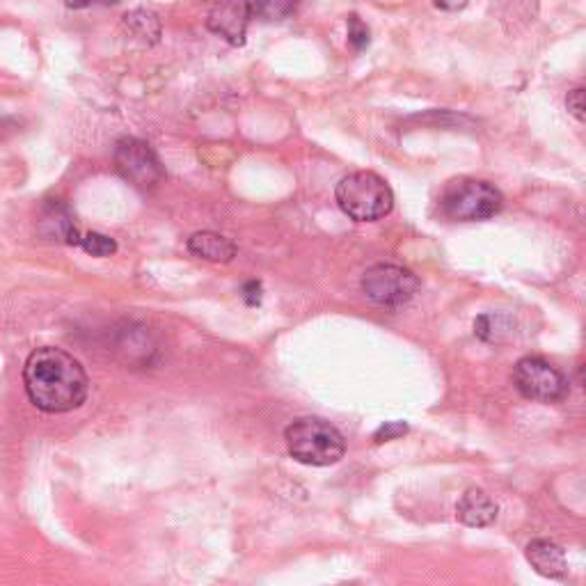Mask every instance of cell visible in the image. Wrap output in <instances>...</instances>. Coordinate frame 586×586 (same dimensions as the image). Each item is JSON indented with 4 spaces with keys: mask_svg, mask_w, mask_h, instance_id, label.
Listing matches in <instances>:
<instances>
[{
    "mask_svg": "<svg viewBox=\"0 0 586 586\" xmlns=\"http://www.w3.org/2000/svg\"><path fill=\"white\" fill-rule=\"evenodd\" d=\"M23 385L28 399L51 415L81 408L90 392V378L83 364L55 346L35 348L28 355L23 367Z\"/></svg>",
    "mask_w": 586,
    "mask_h": 586,
    "instance_id": "6da1fadb",
    "label": "cell"
},
{
    "mask_svg": "<svg viewBox=\"0 0 586 586\" xmlns=\"http://www.w3.org/2000/svg\"><path fill=\"white\" fill-rule=\"evenodd\" d=\"M337 204L355 223H376L390 216L394 209V193L387 181L376 172H351L339 181L335 190Z\"/></svg>",
    "mask_w": 586,
    "mask_h": 586,
    "instance_id": "7a4b0ae2",
    "label": "cell"
},
{
    "mask_svg": "<svg viewBox=\"0 0 586 586\" xmlns=\"http://www.w3.org/2000/svg\"><path fill=\"white\" fill-rule=\"evenodd\" d=\"M289 454L298 463L312 467L335 465L346 454V440L337 426L321 417H300L289 424L287 433Z\"/></svg>",
    "mask_w": 586,
    "mask_h": 586,
    "instance_id": "3957f363",
    "label": "cell"
},
{
    "mask_svg": "<svg viewBox=\"0 0 586 586\" xmlns=\"http://www.w3.org/2000/svg\"><path fill=\"white\" fill-rule=\"evenodd\" d=\"M502 209V193L483 179H454L440 195V213L454 223H481L495 218Z\"/></svg>",
    "mask_w": 586,
    "mask_h": 586,
    "instance_id": "277c9868",
    "label": "cell"
},
{
    "mask_svg": "<svg viewBox=\"0 0 586 586\" xmlns=\"http://www.w3.org/2000/svg\"><path fill=\"white\" fill-rule=\"evenodd\" d=\"M513 383L525 399L541 403L564 401L570 392L568 378L548 360L527 355L513 367Z\"/></svg>",
    "mask_w": 586,
    "mask_h": 586,
    "instance_id": "5b68a950",
    "label": "cell"
},
{
    "mask_svg": "<svg viewBox=\"0 0 586 586\" xmlns=\"http://www.w3.org/2000/svg\"><path fill=\"white\" fill-rule=\"evenodd\" d=\"M417 291V275L403 266L376 264L362 275V293L380 307L408 305L417 296Z\"/></svg>",
    "mask_w": 586,
    "mask_h": 586,
    "instance_id": "8992f818",
    "label": "cell"
},
{
    "mask_svg": "<svg viewBox=\"0 0 586 586\" xmlns=\"http://www.w3.org/2000/svg\"><path fill=\"white\" fill-rule=\"evenodd\" d=\"M113 158L122 179L140 190L156 188L165 177V170L154 149L138 138H122L115 145Z\"/></svg>",
    "mask_w": 586,
    "mask_h": 586,
    "instance_id": "52a82bcc",
    "label": "cell"
},
{
    "mask_svg": "<svg viewBox=\"0 0 586 586\" xmlns=\"http://www.w3.org/2000/svg\"><path fill=\"white\" fill-rule=\"evenodd\" d=\"M250 19L252 14L248 0H220L209 12L207 28L232 46H243Z\"/></svg>",
    "mask_w": 586,
    "mask_h": 586,
    "instance_id": "ba28073f",
    "label": "cell"
},
{
    "mask_svg": "<svg viewBox=\"0 0 586 586\" xmlns=\"http://www.w3.org/2000/svg\"><path fill=\"white\" fill-rule=\"evenodd\" d=\"M525 554L538 575L550 577V580H561L568 573L564 548L559 543L548 541V538H536V541L527 545Z\"/></svg>",
    "mask_w": 586,
    "mask_h": 586,
    "instance_id": "9c48e42d",
    "label": "cell"
},
{
    "mask_svg": "<svg viewBox=\"0 0 586 586\" xmlns=\"http://www.w3.org/2000/svg\"><path fill=\"white\" fill-rule=\"evenodd\" d=\"M456 516L467 527H488L497 518V504L486 490L467 488L465 495L458 500Z\"/></svg>",
    "mask_w": 586,
    "mask_h": 586,
    "instance_id": "30bf717a",
    "label": "cell"
},
{
    "mask_svg": "<svg viewBox=\"0 0 586 586\" xmlns=\"http://www.w3.org/2000/svg\"><path fill=\"white\" fill-rule=\"evenodd\" d=\"M188 250L190 255L207 259V261H218V264H227L236 257V245L227 239V236L218 232H197L188 239Z\"/></svg>",
    "mask_w": 586,
    "mask_h": 586,
    "instance_id": "8fae6325",
    "label": "cell"
},
{
    "mask_svg": "<svg viewBox=\"0 0 586 586\" xmlns=\"http://www.w3.org/2000/svg\"><path fill=\"white\" fill-rule=\"evenodd\" d=\"M39 232L53 241H65L71 245L81 243V234L71 223L69 211L62 204H51V207L44 209L42 220H39Z\"/></svg>",
    "mask_w": 586,
    "mask_h": 586,
    "instance_id": "7c38bea8",
    "label": "cell"
},
{
    "mask_svg": "<svg viewBox=\"0 0 586 586\" xmlns=\"http://www.w3.org/2000/svg\"><path fill=\"white\" fill-rule=\"evenodd\" d=\"M124 26L133 37L142 39L145 44H156L158 37H161V21L154 12L133 10L124 17Z\"/></svg>",
    "mask_w": 586,
    "mask_h": 586,
    "instance_id": "4fadbf2b",
    "label": "cell"
},
{
    "mask_svg": "<svg viewBox=\"0 0 586 586\" xmlns=\"http://www.w3.org/2000/svg\"><path fill=\"white\" fill-rule=\"evenodd\" d=\"M296 0H248L250 14L264 21H280L293 12Z\"/></svg>",
    "mask_w": 586,
    "mask_h": 586,
    "instance_id": "5bb4252c",
    "label": "cell"
},
{
    "mask_svg": "<svg viewBox=\"0 0 586 586\" xmlns=\"http://www.w3.org/2000/svg\"><path fill=\"white\" fill-rule=\"evenodd\" d=\"M81 248L87 252V255L92 257H110L117 252V243L115 239H110L106 234H99V232H90L81 236Z\"/></svg>",
    "mask_w": 586,
    "mask_h": 586,
    "instance_id": "9a60e30c",
    "label": "cell"
},
{
    "mask_svg": "<svg viewBox=\"0 0 586 586\" xmlns=\"http://www.w3.org/2000/svg\"><path fill=\"white\" fill-rule=\"evenodd\" d=\"M348 44H351L355 51H362L364 46H369V28L364 26L360 17H355V14L348 19Z\"/></svg>",
    "mask_w": 586,
    "mask_h": 586,
    "instance_id": "2e32d148",
    "label": "cell"
},
{
    "mask_svg": "<svg viewBox=\"0 0 586 586\" xmlns=\"http://www.w3.org/2000/svg\"><path fill=\"white\" fill-rule=\"evenodd\" d=\"M566 108L570 110V115H573L575 120L584 122V117H586L584 87H575V90H570V92H568V97H566Z\"/></svg>",
    "mask_w": 586,
    "mask_h": 586,
    "instance_id": "e0dca14e",
    "label": "cell"
},
{
    "mask_svg": "<svg viewBox=\"0 0 586 586\" xmlns=\"http://www.w3.org/2000/svg\"><path fill=\"white\" fill-rule=\"evenodd\" d=\"M408 433V426L403 422H387L385 426H380V429L376 431L374 440L376 442H390V440H397L401 438V435Z\"/></svg>",
    "mask_w": 586,
    "mask_h": 586,
    "instance_id": "ac0fdd59",
    "label": "cell"
},
{
    "mask_svg": "<svg viewBox=\"0 0 586 586\" xmlns=\"http://www.w3.org/2000/svg\"><path fill=\"white\" fill-rule=\"evenodd\" d=\"M243 298L248 305H259L261 300V284L259 282H248L243 287Z\"/></svg>",
    "mask_w": 586,
    "mask_h": 586,
    "instance_id": "d6986e66",
    "label": "cell"
},
{
    "mask_svg": "<svg viewBox=\"0 0 586 586\" xmlns=\"http://www.w3.org/2000/svg\"><path fill=\"white\" fill-rule=\"evenodd\" d=\"M467 5V0H435V7H440V10L445 12H458L463 10Z\"/></svg>",
    "mask_w": 586,
    "mask_h": 586,
    "instance_id": "ffe728a7",
    "label": "cell"
},
{
    "mask_svg": "<svg viewBox=\"0 0 586 586\" xmlns=\"http://www.w3.org/2000/svg\"><path fill=\"white\" fill-rule=\"evenodd\" d=\"M69 7H74V10H81V7H87L92 3V0H65Z\"/></svg>",
    "mask_w": 586,
    "mask_h": 586,
    "instance_id": "44dd1931",
    "label": "cell"
},
{
    "mask_svg": "<svg viewBox=\"0 0 586 586\" xmlns=\"http://www.w3.org/2000/svg\"><path fill=\"white\" fill-rule=\"evenodd\" d=\"M104 3H106V5H110V3H117V0H104Z\"/></svg>",
    "mask_w": 586,
    "mask_h": 586,
    "instance_id": "7402d4cb",
    "label": "cell"
}]
</instances>
